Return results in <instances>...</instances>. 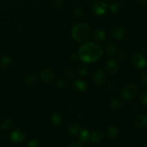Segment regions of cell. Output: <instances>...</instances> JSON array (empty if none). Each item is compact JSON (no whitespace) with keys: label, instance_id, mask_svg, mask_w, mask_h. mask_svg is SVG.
Returning a JSON list of instances; mask_svg holds the SVG:
<instances>
[{"label":"cell","instance_id":"25","mask_svg":"<svg viewBox=\"0 0 147 147\" xmlns=\"http://www.w3.org/2000/svg\"><path fill=\"white\" fill-rule=\"evenodd\" d=\"M82 15V9L80 7H76L73 10V16L75 18H79Z\"/></svg>","mask_w":147,"mask_h":147},{"label":"cell","instance_id":"30","mask_svg":"<svg viewBox=\"0 0 147 147\" xmlns=\"http://www.w3.org/2000/svg\"><path fill=\"white\" fill-rule=\"evenodd\" d=\"M40 145V142L37 139H32L30 141L28 144V146L30 147H37Z\"/></svg>","mask_w":147,"mask_h":147},{"label":"cell","instance_id":"9","mask_svg":"<svg viewBox=\"0 0 147 147\" xmlns=\"http://www.w3.org/2000/svg\"><path fill=\"white\" fill-rule=\"evenodd\" d=\"M134 124L137 128H144L147 126V116L146 115H139L135 118Z\"/></svg>","mask_w":147,"mask_h":147},{"label":"cell","instance_id":"27","mask_svg":"<svg viewBox=\"0 0 147 147\" xmlns=\"http://www.w3.org/2000/svg\"><path fill=\"white\" fill-rule=\"evenodd\" d=\"M141 103L144 106H147V92H144L141 96Z\"/></svg>","mask_w":147,"mask_h":147},{"label":"cell","instance_id":"38","mask_svg":"<svg viewBox=\"0 0 147 147\" xmlns=\"http://www.w3.org/2000/svg\"><path fill=\"white\" fill-rule=\"evenodd\" d=\"M122 1H126V0H122Z\"/></svg>","mask_w":147,"mask_h":147},{"label":"cell","instance_id":"12","mask_svg":"<svg viewBox=\"0 0 147 147\" xmlns=\"http://www.w3.org/2000/svg\"><path fill=\"white\" fill-rule=\"evenodd\" d=\"M113 34L116 40H123L126 35V32L124 29L121 27H118L114 28L113 31Z\"/></svg>","mask_w":147,"mask_h":147},{"label":"cell","instance_id":"32","mask_svg":"<svg viewBox=\"0 0 147 147\" xmlns=\"http://www.w3.org/2000/svg\"><path fill=\"white\" fill-rule=\"evenodd\" d=\"M63 4V1L62 0H55L54 1V6L57 9L61 8Z\"/></svg>","mask_w":147,"mask_h":147},{"label":"cell","instance_id":"36","mask_svg":"<svg viewBox=\"0 0 147 147\" xmlns=\"http://www.w3.org/2000/svg\"><path fill=\"white\" fill-rule=\"evenodd\" d=\"M70 59L73 61H76V60L78 59V55L76 54H72L71 55V57H70Z\"/></svg>","mask_w":147,"mask_h":147},{"label":"cell","instance_id":"19","mask_svg":"<svg viewBox=\"0 0 147 147\" xmlns=\"http://www.w3.org/2000/svg\"><path fill=\"white\" fill-rule=\"evenodd\" d=\"M110 106L113 110L118 111L121 109L122 106H123V103L119 98H113L111 101Z\"/></svg>","mask_w":147,"mask_h":147},{"label":"cell","instance_id":"22","mask_svg":"<svg viewBox=\"0 0 147 147\" xmlns=\"http://www.w3.org/2000/svg\"><path fill=\"white\" fill-rule=\"evenodd\" d=\"M106 50L108 54H109L110 55H113L116 53L117 49H116V46L113 43L111 42L106 46Z\"/></svg>","mask_w":147,"mask_h":147},{"label":"cell","instance_id":"34","mask_svg":"<svg viewBox=\"0 0 147 147\" xmlns=\"http://www.w3.org/2000/svg\"><path fill=\"white\" fill-rule=\"evenodd\" d=\"M118 57H119L120 60H123V59L126 57V54H125L123 52H119V54H118Z\"/></svg>","mask_w":147,"mask_h":147},{"label":"cell","instance_id":"33","mask_svg":"<svg viewBox=\"0 0 147 147\" xmlns=\"http://www.w3.org/2000/svg\"><path fill=\"white\" fill-rule=\"evenodd\" d=\"M66 74H67V76L70 78H73L75 76V72L73 69H68L66 72Z\"/></svg>","mask_w":147,"mask_h":147},{"label":"cell","instance_id":"15","mask_svg":"<svg viewBox=\"0 0 147 147\" xmlns=\"http://www.w3.org/2000/svg\"><path fill=\"white\" fill-rule=\"evenodd\" d=\"M51 121L53 126H55V127H58V126H60L61 125L63 119H62V116L60 113H55L52 115Z\"/></svg>","mask_w":147,"mask_h":147},{"label":"cell","instance_id":"18","mask_svg":"<svg viewBox=\"0 0 147 147\" xmlns=\"http://www.w3.org/2000/svg\"><path fill=\"white\" fill-rule=\"evenodd\" d=\"M67 130H68L69 133H70V134L76 135L79 132V131H80V126H79V124L78 123L73 122V123H70V124L68 125Z\"/></svg>","mask_w":147,"mask_h":147},{"label":"cell","instance_id":"37","mask_svg":"<svg viewBox=\"0 0 147 147\" xmlns=\"http://www.w3.org/2000/svg\"><path fill=\"white\" fill-rule=\"evenodd\" d=\"M81 146H82L81 144H79V143H73L70 145V146L72 147H80Z\"/></svg>","mask_w":147,"mask_h":147},{"label":"cell","instance_id":"29","mask_svg":"<svg viewBox=\"0 0 147 147\" xmlns=\"http://www.w3.org/2000/svg\"><path fill=\"white\" fill-rule=\"evenodd\" d=\"M66 86V82L64 79H59L57 81V86L58 88H63L65 87Z\"/></svg>","mask_w":147,"mask_h":147},{"label":"cell","instance_id":"6","mask_svg":"<svg viewBox=\"0 0 147 147\" xmlns=\"http://www.w3.org/2000/svg\"><path fill=\"white\" fill-rule=\"evenodd\" d=\"M106 80V75H105L104 72L101 69L97 70L95 72L94 74H93V80H94V82L96 84L99 85V86L104 84Z\"/></svg>","mask_w":147,"mask_h":147},{"label":"cell","instance_id":"10","mask_svg":"<svg viewBox=\"0 0 147 147\" xmlns=\"http://www.w3.org/2000/svg\"><path fill=\"white\" fill-rule=\"evenodd\" d=\"M54 76L53 72L49 69L43 70L40 73V79L45 83H48V82L53 80L54 78Z\"/></svg>","mask_w":147,"mask_h":147},{"label":"cell","instance_id":"28","mask_svg":"<svg viewBox=\"0 0 147 147\" xmlns=\"http://www.w3.org/2000/svg\"><path fill=\"white\" fill-rule=\"evenodd\" d=\"M79 74L82 76H86L88 74V69L86 66H81L78 70Z\"/></svg>","mask_w":147,"mask_h":147},{"label":"cell","instance_id":"2","mask_svg":"<svg viewBox=\"0 0 147 147\" xmlns=\"http://www.w3.org/2000/svg\"><path fill=\"white\" fill-rule=\"evenodd\" d=\"M90 27L86 23H80L72 29V36L76 41L82 42L88 40L90 34Z\"/></svg>","mask_w":147,"mask_h":147},{"label":"cell","instance_id":"1","mask_svg":"<svg viewBox=\"0 0 147 147\" xmlns=\"http://www.w3.org/2000/svg\"><path fill=\"white\" fill-rule=\"evenodd\" d=\"M103 54L101 47L94 42H90L81 46L79 50V57L85 63H93L100 58Z\"/></svg>","mask_w":147,"mask_h":147},{"label":"cell","instance_id":"5","mask_svg":"<svg viewBox=\"0 0 147 147\" xmlns=\"http://www.w3.org/2000/svg\"><path fill=\"white\" fill-rule=\"evenodd\" d=\"M132 64L137 69H142L146 65V59L140 53H135L132 57Z\"/></svg>","mask_w":147,"mask_h":147},{"label":"cell","instance_id":"17","mask_svg":"<svg viewBox=\"0 0 147 147\" xmlns=\"http://www.w3.org/2000/svg\"><path fill=\"white\" fill-rule=\"evenodd\" d=\"M79 139L81 142H88L90 139V132L87 129H80L78 132Z\"/></svg>","mask_w":147,"mask_h":147},{"label":"cell","instance_id":"23","mask_svg":"<svg viewBox=\"0 0 147 147\" xmlns=\"http://www.w3.org/2000/svg\"><path fill=\"white\" fill-rule=\"evenodd\" d=\"M12 126V121L9 118H7L4 120L1 126V129H11Z\"/></svg>","mask_w":147,"mask_h":147},{"label":"cell","instance_id":"21","mask_svg":"<svg viewBox=\"0 0 147 147\" xmlns=\"http://www.w3.org/2000/svg\"><path fill=\"white\" fill-rule=\"evenodd\" d=\"M25 81L28 86H34L37 83V77L35 75H30V76L26 78Z\"/></svg>","mask_w":147,"mask_h":147},{"label":"cell","instance_id":"8","mask_svg":"<svg viewBox=\"0 0 147 147\" xmlns=\"http://www.w3.org/2000/svg\"><path fill=\"white\" fill-rule=\"evenodd\" d=\"M107 70L110 74H116L119 70V64L116 60H109L106 63Z\"/></svg>","mask_w":147,"mask_h":147},{"label":"cell","instance_id":"31","mask_svg":"<svg viewBox=\"0 0 147 147\" xmlns=\"http://www.w3.org/2000/svg\"><path fill=\"white\" fill-rule=\"evenodd\" d=\"M141 82L144 86H147V73H144L141 76Z\"/></svg>","mask_w":147,"mask_h":147},{"label":"cell","instance_id":"3","mask_svg":"<svg viewBox=\"0 0 147 147\" xmlns=\"http://www.w3.org/2000/svg\"><path fill=\"white\" fill-rule=\"evenodd\" d=\"M137 93V88L134 83H129L123 88L122 96L123 98L127 100H131L135 97Z\"/></svg>","mask_w":147,"mask_h":147},{"label":"cell","instance_id":"35","mask_svg":"<svg viewBox=\"0 0 147 147\" xmlns=\"http://www.w3.org/2000/svg\"><path fill=\"white\" fill-rule=\"evenodd\" d=\"M138 2L141 5H145L147 4V0H138Z\"/></svg>","mask_w":147,"mask_h":147},{"label":"cell","instance_id":"4","mask_svg":"<svg viewBox=\"0 0 147 147\" xmlns=\"http://www.w3.org/2000/svg\"><path fill=\"white\" fill-rule=\"evenodd\" d=\"M92 9L94 14L98 16H102L106 13L108 10V5L104 1H98L93 3L92 6Z\"/></svg>","mask_w":147,"mask_h":147},{"label":"cell","instance_id":"14","mask_svg":"<svg viewBox=\"0 0 147 147\" xmlns=\"http://www.w3.org/2000/svg\"><path fill=\"white\" fill-rule=\"evenodd\" d=\"M119 129L115 125H111L108 130V136L111 139H115L119 136Z\"/></svg>","mask_w":147,"mask_h":147},{"label":"cell","instance_id":"26","mask_svg":"<svg viewBox=\"0 0 147 147\" xmlns=\"http://www.w3.org/2000/svg\"><path fill=\"white\" fill-rule=\"evenodd\" d=\"M116 87H117V84L115 81H110L106 85V88L109 90H114L116 88Z\"/></svg>","mask_w":147,"mask_h":147},{"label":"cell","instance_id":"13","mask_svg":"<svg viewBox=\"0 0 147 147\" xmlns=\"http://www.w3.org/2000/svg\"><path fill=\"white\" fill-rule=\"evenodd\" d=\"M102 139H103V134L100 131H96L90 134L89 140H90V142L93 144H97L99 143L102 140Z\"/></svg>","mask_w":147,"mask_h":147},{"label":"cell","instance_id":"20","mask_svg":"<svg viewBox=\"0 0 147 147\" xmlns=\"http://www.w3.org/2000/svg\"><path fill=\"white\" fill-rule=\"evenodd\" d=\"M11 58L9 56L4 55L0 60V66L2 68H7L11 64Z\"/></svg>","mask_w":147,"mask_h":147},{"label":"cell","instance_id":"7","mask_svg":"<svg viewBox=\"0 0 147 147\" xmlns=\"http://www.w3.org/2000/svg\"><path fill=\"white\" fill-rule=\"evenodd\" d=\"M10 137L14 142L20 143V142H22L25 139V134L24 133L23 131L20 130V129H17L11 132Z\"/></svg>","mask_w":147,"mask_h":147},{"label":"cell","instance_id":"11","mask_svg":"<svg viewBox=\"0 0 147 147\" xmlns=\"http://www.w3.org/2000/svg\"><path fill=\"white\" fill-rule=\"evenodd\" d=\"M73 86H74L75 89L78 92H84L87 90L88 85L87 83L82 80H78L76 79L73 83Z\"/></svg>","mask_w":147,"mask_h":147},{"label":"cell","instance_id":"16","mask_svg":"<svg viewBox=\"0 0 147 147\" xmlns=\"http://www.w3.org/2000/svg\"><path fill=\"white\" fill-rule=\"evenodd\" d=\"M106 32L102 30H96L93 32V38L97 41H103L106 39Z\"/></svg>","mask_w":147,"mask_h":147},{"label":"cell","instance_id":"24","mask_svg":"<svg viewBox=\"0 0 147 147\" xmlns=\"http://www.w3.org/2000/svg\"><path fill=\"white\" fill-rule=\"evenodd\" d=\"M110 9L111 12L114 13V14H117L121 9V5L119 3H113L110 6Z\"/></svg>","mask_w":147,"mask_h":147}]
</instances>
